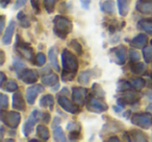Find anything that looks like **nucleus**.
Instances as JSON below:
<instances>
[{
  "instance_id": "obj_1",
  "label": "nucleus",
  "mask_w": 152,
  "mask_h": 142,
  "mask_svg": "<svg viewBox=\"0 0 152 142\" xmlns=\"http://www.w3.org/2000/svg\"><path fill=\"white\" fill-rule=\"evenodd\" d=\"M61 64H63V71H61V79L64 82H71L74 79L76 72L79 68L78 59L68 49L61 51Z\"/></svg>"
},
{
  "instance_id": "obj_2",
  "label": "nucleus",
  "mask_w": 152,
  "mask_h": 142,
  "mask_svg": "<svg viewBox=\"0 0 152 142\" xmlns=\"http://www.w3.org/2000/svg\"><path fill=\"white\" fill-rule=\"evenodd\" d=\"M73 23L66 16L57 15L53 19V32L58 38L66 39L67 36L72 32Z\"/></svg>"
},
{
  "instance_id": "obj_3",
  "label": "nucleus",
  "mask_w": 152,
  "mask_h": 142,
  "mask_svg": "<svg viewBox=\"0 0 152 142\" xmlns=\"http://www.w3.org/2000/svg\"><path fill=\"white\" fill-rule=\"evenodd\" d=\"M0 119L4 125L11 129H16L21 122V114L16 111H0Z\"/></svg>"
},
{
  "instance_id": "obj_4",
  "label": "nucleus",
  "mask_w": 152,
  "mask_h": 142,
  "mask_svg": "<svg viewBox=\"0 0 152 142\" xmlns=\"http://www.w3.org/2000/svg\"><path fill=\"white\" fill-rule=\"evenodd\" d=\"M86 107L90 112L97 113V114H101V113L107 111L108 109V106L104 102V98L96 96L94 94H90Z\"/></svg>"
},
{
  "instance_id": "obj_5",
  "label": "nucleus",
  "mask_w": 152,
  "mask_h": 142,
  "mask_svg": "<svg viewBox=\"0 0 152 142\" xmlns=\"http://www.w3.org/2000/svg\"><path fill=\"white\" fill-rule=\"evenodd\" d=\"M15 49L18 53H19L21 57H23L25 60L27 61L32 62L34 59V48L30 46L28 43L24 42L23 40L21 39V37L19 35H17V38H16V46Z\"/></svg>"
},
{
  "instance_id": "obj_6",
  "label": "nucleus",
  "mask_w": 152,
  "mask_h": 142,
  "mask_svg": "<svg viewBox=\"0 0 152 142\" xmlns=\"http://www.w3.org/2000/svg\"><path fill=\"white\" fill-rule=\"evenodd\" d=\"M130 121L132 124L143 129H147L152 125V114L149 112L133 113L130 117Z\"/></svg>"
},
{
  "instance_id": "obj_7",
  "label": "nucleus",
  "mask_w": 152,
  "mask_h": 142,
  "mask_svg": "<svg viewBox=\"0 0 152 142\" xmlns=\"http://www.w3.org/2000/svg\"><path fill=\"white\" fill-rule=\"evenodd\" d=\"M57 102H58L59 107L68 113H71V114H78V113L81 112L80 106L75 104L73 100H70L69 98L64 95V94H58V95H57Z\"/></svg>"
},
{
  "instance_id": "obj_8",
  "label": "nucleus",
  "mask_w": 152,
  "mask_h": 142,
  "mask_svg": "<svg viewBox=\"0 0 152 142\" xmlns=\"http://www.w3.org/2000/svg\"><path fill=\"white\" fill-rule=\"evenodd\" d=\"M40 119H42V113H40L38 110H34L30 113L29 116L26 119L25 123H24L23 129H22L23 135L25 136V137H28V136L31 134V132L34 131V125L37 124V122H38Z\"/></svg>"
},
{
  "instance_id": "obj_9",
  "label": "nucleus",
  "mask_w": 152,
  "mask_h": 142,
  "mask_svg": "<svg viewBox=\"0 0 152 142\" xmlns=\"http://www.w3.org/2000/svg\"><path fill=\"white\" fill-rule=\"evenodd\" d=\"M72 100L75 104H79V106H83L87 104V102L89 99V91L87 88L85 87H73L72 88Z\"/></svg>"
},
{
  "instance_id": "obj_10",
  "label": "nucleus",
  "mask_w": 152,
  "mask_h": 142,
  "mask_svg": "<svg viewBox=\"0 0 152 142\" xmlns=\"http://www.w3.org/2000/svg\"><path fill=\"white\" fill-rule=\"evenodd\" d=\"M140 99V96L134 90H130V91L123 92V95L119 96L117 98V106H120L122 108H125L127 104H133L137 102Z\"/></svg>"
},
{
  "instance_id": "obj_11",
  "label": "nucleus",
  "mask_w": 152,
  "mask_h": 142,
  "mask_svg": "<svg viewBox=\"0 0 152 142\" xmlns=\"http://www.w3.org/2000/svg\"><path fill=\"white\" fill-rule=\"evenodd\" d=\"M44 91H45V88L43 87V84H34L32 86L28 87L26 89V93H25V98L27 104H34L37 97H38V94L42 93Z\"/></svg>"
},
{
  "instance_id": "obj_12",
  "label": "nucleus",
  "mask_w": 152,
  "mask_h": 142,
  "mask_svg": "<svg viewBox=\"0 0 152 142\" xmlns=\"http://www.w3.org/2000/svg\"><path fill=\"white\" fill-rule=\"evenodd\" d=\"M18 77L23 83L28 84V85H34L39 79V73L34 69H25L24 68L21 72L18 73Z\"/></svg>"
},
{
  "instance_id": "obj_13",
  "label": "nucleus",
  "mask_w": 152,
  "mask_h": 142,
  "mask_svg": "<svg viewBox=\"0 0 152 142\" xmlns=\"http://www.w3.org/2000/svg\"><path fill=\"white\" fill-rule=\"evenodd\" d=\"M126 47L123 46V45H120V46L110 49V53L113 55V61L117 65H124L125 62H126Z\"/></svg>"
},
{
  "instance_id": "obj_14",
  "label": "nucleus",
  "mask_w": 152,
  "mask_h": 142,
  "mask_svg": "<svg viewBox=\"0 0 152 142\" xmlns=\"http://www.w3.org/2000/svg\"><path fill=\"white\" fill-rule=\"evenodd\" d=\"M124 139L127 141H135V142H147L148 136L141 129H132L124 133Z\"/></svg>"
},
{
  "instance_id": "obj_15",
  "label": "nucleus",
  "mask_w": 152,
  "mask_h": 142,
  "mask_svg": "<svg viewBox=\"0 0 152 142\" xmlns=\"http://www.w3.org/2000/svg\"><path fill=\"white\" fill-rule=\"evenodd\" d=\"M15 29H16V22L14 20H11L7 25V27L5 28L4 32L2 34V43L4 45H10L12 43V40H13V36L15 34Z\"/></svg>"
},
{
  "instance_id": "obj_16",
  "label": "nucleus",
  "mask_w": 152,
  "mask_h": 142,
  "mask_svg": "<svg viewBox=\"0 0 152 142\" xmlns=\"http://www.w3.org/2000/svg\"><path fill=\"white\" fill-rule=\"evenodd\" d=\"M135 10L143 15H152V0H139Z\"/></svg>"
},
{
  "instance_id": "obj_17",
  "label": "nucleus",
  "mask_w": 152,
  "mask_h": 142,
  "mask_svg": "<svg viewBox=\"0 0 152 142\" xmlns=\"http://www.w3.org/2000/svg\"><path fill=\"white\" fill-rule=\"evenodd\" d=\"M13 109L17 111H24L26 109L25 106V99H24L23 95H22L21 92L17 91L14 93L13 95Z\"/></svg>"
},
{
  "instance_id": "obj_18",
  "label": "nucleus",
  "mask_w": 152,
  "mask_h": 142,
  "mask_svg": "<svg viewBox=\"0 0 152 142\" xmlns=\"http://www.w3.org/2000/svg\"><path fill=\"white\" fill-rule=\"evenodd\" d=\"M148 43V37L147 35L145 34H139L137 37L132 39L130 41V45L134 48H139V49H142L144 47H146Z\"/></svg>"
},
{
  "instance_id": "obj_19",
  "label": "nucleus",
  "mask_w": 152,
  "mask_h": 142,
  "mask_svg": "<svg viewBox=\"0 0 152 142\" xmlns=\"http://www.w3.org/2000/svg\"><path fill=\"white\" fill-rule=\"evenodd\" d=\"M146 70H147V66H146V64L144 62H133L130 65V71L133 74H144L146 72Z\"/></svg>"
},
{
  "instance_id": "obj_20",
  "label": "nucleus",
  "mask_w": 152,
  "mask_h": 142,
  "mask_svg": "<svg viewBox=\"0 0 152 142\" xmlns=\"http://www.w3.org/2000/svg\"><path fill=\"white\" fill-rule=\"evenodd\" d=\"M36 135L42 141H47V140L50 138V133H49V129L46 125L44 124H39L37 127Z\"/></svg>"
},
{
  "instance_id": "obj_21",
  "label": "nucleus",
  "mask_w": 152,
  "mask_h": 142,
  "mask_svg": "<svg viewBox=\"0 0 152 142\" xmlns=\"http://www.w3.org/2000/svg\"><path fill=\"white\" fill-rule=\"evenodd\" d=\"M100 10L103 12L104 14H107V15H114L115 12H116V3L113 0H107V1H104L100 4Z\"/></svg>"
},
{
  "instance_id": "obj_22",
  "label": "nucleus",
  "mask_w": 152,
  "mask_h": 142,
  "mask_svg": "<svg viewBox=\"0 0 152 142\" xmlns=\"http://www.w3.org/2000/svg\"><path fill=\"white\" fill-rule=\"evenodd\" d=\"M48 59L50 62V65L52 66V68L55 71H59V64L58 60L56 57V49L55 47H51L48 50Z\"/></svg>"
},
{
  "instance_id": "obj_23",
  "label": "nucleus",
  "mask_w": 152,
  "mask_h": 142,
  "mask_svg": "<svg viewBox=\"0 0 152 142\" xmlns=\"http://www.w3.org/2000/svg\"><path fill=\"white\" fill-rule=\"evenodd\" d=\"M137 28L148 35H152V19H141L137 22Z\"/></svg>"
},
{
  "instance_id": "obj_24",
  "label": "nucleus",
  "mask_w": 152,
  "mask_h": 142,
  "mask_svg": "<svg viewBox=\"0 0 152 142\" xmlns=\"http://www.w3.org/2000/svg\"><path fill=\"white\" fill-rule=\"evenodd\" d=\"M93 70H85V71H83V72L80 73V74L78 75V79H77V81H78L79 84H81L83 86H87L89 85L90 81H91V79L93 77Z\"/></svg>"
},
{
  "instance_id": "obj_25",
  "label": "nucleus",
  "mask_w": 152,
  "mask_h": 142,
  "mask_svg": "<svg viewBox=\"0 0 152 142\" xmlns=\"http://www.w3.org/2000/svg\"><path fill=\"white\" fill-rule=\"evenodd\" d=\"M40 106L42 108H49V110L52 111L54 107V98L51 94H46L40 99Z\"/></svg>"
},
{
  "instance_id": "obj_26",
  "label": "nucleus",
  "mask_w": 152,
  "mask_h": 142,
  "mask_svg": "<svg viewBox=\"0 0 152 142\" xmlns=\"http://www.w3.org/2000/svg\"><path fill=\"white\" fill-rule=\"evenodd\" d=\"M41 81H42L43 85L51 86V87H53V86L56 85V84L58 83V77H57L56 74L49 73V74H47V75H43L42 79H41Z\"/></svg>"
},
{
  "instance_id": "obj_27",
  "label": "nucleus",
  "mask_w": 152,
  "mask_h": 142,
  "mask_svg": "<svg viewBox=\"0 0 152 142\" xmlns=\"http://www.w3.org/2000/svg\"><path fill=\"white\" fill-rule=\"evenodd\" d=\"M117 7L120 16L125 17L129 12V0H117Z\"/></svg>"
},
{
  "instance_id": "obj_28",
  "label": "nucleus",
  "mask_w": 152,
  "mask_h": 142,
  "mask_svg": "<svg viewBox=\"0 0 152 142\" xmlns=\"http://www.w3.org/2000/svg\"><path fill=\"white\" fill-rule=\"evenodd\" d=\"M52 136H53V139L55 141H66L67 140V136H66L65 132L64 129H61L59 125H56V127H53V132H52Z\"/></svg>"
},
{
  "instance_id": "obj_29",
  "label": "nucleus",
  "mask_w": 152,
  "mask_h": 142,
  "mask_svg": "<svg viewBox=\"0 0 152 142\" xmlns=\"http://www.w3.org/2000/svg\"><path fill=\"white\" fill-rule=\"evenodd\" d=\"M130 90H134L130 82L125 81V79H120V81L118 82V84H117V91L120 92V93L130 91Z\"/></svg>"
},
{
  "instance_id": "obj_30",
  "label": "nucleus",
  "mask_w": 152,
  "mask_h": 142,
  "mask_svg": "<svg viewBox=\"0 0 152 142\" xmlns=\"http://www.w3.org/2000/svg\"><path fill=\"white\" fill-rule=\"evenodd\" d=\"M17 19H18V22H19L20 26H22V27L28 28V27H30V25H31L30 21L28 20V17L26 16V14L24 13V12L21 11L17 14Z\"/></svg>"
},
{
  "instance_id": "obj_31",
  "label": "nucleus",
  "mask_w": 152,
  "mask_h": 142,
  "mask_svg": "<svg viewBox=\"0 0 152 142\" xmlns=\"http://www.w3.org/2000/svg\"><path fill=\"white\" fill-rule=\"evenodd\" d=\"M130 83L134 90H142L144 87H146L147 82H146L145 79H142V77H134V79H131Z\"/></svg>"
},
{
  "instance_id": "obj_32",
  "label": "nucleus",
  "mask_w": 152,
  "mask_h": 142,
  "mask_svg": "<svg viewBox=\"0 0 152 142\" xmlns=\"http://www.w3.org/2000/svg\"><path fill=\"white\" fill-rule=\"evenodd\" d=\"M103 26L108 30V32L114 34L115 32H117V28H118V22L115 19L106 20V21L103 22Z\"/></svg>"
},
{
  "instance_id": "obj_33",
  "label": "nucleus",
  "mask_w": 152,
  "mask_h": 142,
  "mask_svg": "<svg viewBox=\"0 0 152 142\" xmlns=\"http://www.w3.org/2000/svg\"><path fill=\"white\" fill-rule=\"evenodd\" d=\"M46 60H47V57L44 53L38 52L36 55H34V59L31 63L34 64V65H37V66H39V67H42V66H44L45 63H46Z\"/></svg>"
},
{
  "instance_id": "obj_34",
  "label": "nucleus",
  "mask_w": 152,
  "mask_h": 142,
  "mask_svg": "<svg viewBox=\"0 0 152 142\" xmlns=\"http://www.w3.org/2000/svg\"><path fill=\"white\" fill-rule=\"evenodd\" d=\"M69 45H70V47H71V48L75 51V53H77V54H79V55H81L83 53V45H81L77 40H75V39L71 40V41H70Z\"/></svg>"
},
{
  "instance_id": "obj_35",
  "label": "nucleus",
  "mask_w": 152,
  "mask_h": 142,
  "mask_svg": "<svg viewBox=\"0 0 152 142\" xmlns=\"http://www.w3.org/2000/svg\"><path fill=\"white\" fill-rule=\"evenodd\" d=\"M57 1L59 0H43V3H44V7L47 11V13L51 14L54 12L55 5H56Z\"/></svg>"
},
{
  "instance_id": "obj_36",
  "label": "nucleus",
  "mask_w": 152,
  "mask_h": 142,
  "mask_svg": "<svg viewBox=\"0 0 152 142\" xmlns=\"http://www.w3.org/2000/svg\"><path fill=\"white\" fill-rule=\"evenodd\" d=\"M143 57L146 63H151L152 62V45L146 46L143 48Z\"/></svg>"
},
{
  "instance_id": "obj_37",
  "label": "nucleus",
  "mask_w": 152,
  "mask_h": 142,
  "mask_svg": "<svg viewBox=\"0 0 152 142\" xmlns=\"http://www.w3.org/2000/svg\"><path fill=\"white\" fill-rule=\"evenodd\" d=\"M18 88H19V86L15 81H7L3 89H5L7 92H16L18 90Z\"/></svg>"
},
{
  "instance_id": "obj_38",
  "label": "nucleus",
  "mask_w": 152,
  "mask_h": 142,
  "mask_svg": "<svg viewBox=\"0 0 152 142\" xmlns=\"http://www.w3.org/2000/svg\"><path fill=\"white\" fill-rule=\"evenodd\" d=\"M69 135H68V139L71 140V141H77V140L80 139L81 137V131L80 129H72L69 131Z\"/></svg>"
},
{
  "instance_id": "obj_39",
  "label": "nucleus",
  "mask_w": 152,
  "mask_h": 142,
  "mask_svg": "<svg viewBox=\"0 0 152 142\" xmlns=\"http://www.w3.org/2000/svg\"><path fill=\"white\" fill-rule=\"evenodd\" d=\"M92 90H93V94H94V95L104 98V95H105V93H104V91L102 90V88H101V86H100V85H98V84H96V83L93 84Z\"/></svg>"
},
{
  "instance_id": "obj_40",
  "label": "nucleus",
  "mask_w": 152,
  "mask_h": 142,
  "mask_svg": "<svg viewBox=\"0 0 152 142\" xmlns=\"http://www.w3.org/2000/svg\"><path fill=\"white\" fill-rule=\"evenodd\" d=\"M0 108L2 110H5V109L9 108V97L4 93L0 94Z\"/></svg>"
},
{
  "instance_id": "obj_41",
  "label": "nucleus",
  "mask_w": 152,
  "mask_h": 142,
  "mask_svg": "<svg viewBox=\"0 0 152 142\" xmlns=\"http://www.w3.org/2000/svg\"><path fill=\"white\" fill-rule=\"evenodd\" d=\"M140 59H141V54H140L135 49L131 48L130 50H129V60L133 63V62H139Z\"/></svg>"
},
{
  "instance_id": "obj_42",
  "label": "nucleus",
  "mask_w": 152,
  "mask_h": 142,
  "mask_svg": "<svg viewBox=\"0 0 152 142\" xmlns=\"http://www.w3.org/2000/svg\"><path fill=\"white\" fill-rule=\"evenodd\" d=\"M13 65H14V67H15V69H16V71H17V73H20L22 71V70L25 68V65H24V63L23 62H21L20 60H16V59H14V62H13Z\"/></svg>"
},
{
  "instance_id": "obj_43",
  "label": "nucleus",
  "mask_w": 152,
  "mask_h": 142,
  "mask_svg": "<svg viewBox=\"0 0 152 142\" xmlns=\"http://www.w3.org/2000/svg\"><path fill=\"white\" fill-rule=\"evenodd\" d=\"M30 2H31V7L34 9V11L36 12L37 14L40 13L41 9H40V0H30Z\"/></svg>"
},
{
  "instance_id": "obj_44",
  "label": "nucleus",
  "mask_w": 152,
  "mask_h": 142,
  "mask_svg": "<svg viewBox=\"0 0 152 142\" xmlns=\"http://www.w3.org/2000/svg\"><path fill=\"white\" fill-rule=\"evenodd\" d=\"M26 1H27V0H16V3H15V5H14V9L19 10V9H21V7H23L24 5L26 4Z\"/></svg>"
},
{
  "instance_id": "obj_45",
  "label": "nucleus",
  "mask_w": 152,
  "mask_h": 142,
  "mask_svg": "<svg viewBox=\"0 0 152 142\" xmlns=\"http://www.w3.org/2000/svg\"><path fill=\"white\" fill-rule=\"evenodd\" d=\"M4 26H5V16H1L0 17V32L3 34L4 32Z\"/></svg>"
},
{
  "instance_id": "obj_46",
  "label": "nucleus",
  "mask_w": 152,
  "mask_h": 142,
  "mask_svg": "<svg viewBox=\"0 0 152 142\" xmlns=\"http://www.w3.org/2000/svg\"><path fill=\"white\" fill-rule=\"evenodd\" d=\"M76 129H80V125L77 124V123H75V122H69L67 124V129H69V131Z\"/></svg>"
},
{
  "instance_id": "obj_47",
  "label": "nucleus",
  "mask_w": 152,
  "mask_h": 142,
  "mask_svg": "<svg viewBox=\"0 0 152 142\" xmlns=\"http://www.w3.org/2000/svg\"><path fill=\"white\" fill-rule=\"evenodd\" d=\"M92 0H80L81 3V7L85 10H89L90 9V4H91Z\"/></svg>"
},
{
  "instance_id": "obj_48",
  "label": "nucleus",
  "mask_w": 152,
  "mask_h": 142,
  "mask_svg": "<svg viewBox=\"0 0 152 142\" xmlns=\"http://www.w3.org/2000/svg\"><path fill=\"white\" fill-rule=\"evenodd\" d=\"M5 79H7V77H5L4 72L1 71V72H0V88H2V89H3V87H4Z\"/></svg>"
},
{
  "instance_id": "obj_49",
  "label": "nucleus",
  "mask_w": 152,
  "mask_h": 142,
  "mask_svg": "<svg viewBox=\"0 0 152 142\" xmlns=\"http://www.w3.org/2000/svg\"><path fill=\"white\" fill-rule=\"evenodd\" d=\"M51 116L49 113H42V120L44 123H49L50 122Z\"/></svg>"
},
{
  "instance_id": "obj_50",
  "label": "nucleus",
  "mask_w": 152,
  "mask_h": 142,
  "mask_svg": "<svg viewBox=\"0 0 152 142\" xmlns=\"http://www.w3.org/2000/svg\"><path fill=\"white\" fill-rule=\"evenodd\" d=\"M0 57H1V60H0V66H2L5 62V54H4V51L3 50H0Z\"/></svg>"
},
{
  "instance_id": "obj_51",
  "label": "nucleus",
  "mask_w": 152,
  "mask_h": 142,
  "mask_svg": "<svg viewBox=\"0 0 152 142\" xmlns=\"http://www.w3.org/2000/svg\"><path fill=\"white\" fill-rule=\"evenodd\" d=\"M12 0H0V4H1V7H7V5L10 4V2H11Z\"/></svg>"
},
{
  "instance_id": "obj_52",
  "label": "nucleus",
  "mask_w": 152,
  "mask_h": 142,
  "mask_svg": "<svg viewBox=\"0 0 152 142\" xmlns=\"http://www.w3.org/2000/svg\"><path fill=\"white\" fill-rule=\"evenodd\" d=\"M106 141H110V142H117V141H120V139H119L118 137H117V136H110V138H107V139H106Z\"/></svg>"
},
{
  "instance_id": "obj_53",
  "label": "nucleus",
  "mask_w": 152,
  "mask_h": 142,
  "mask_svg": "<svg viewBox=\"0 0 152 142\" xmlns=\"http://www.w3.org/2000/svg\"><path fill=\"white\" fill-rule=\"evenodd\" d=\"M146 96H147L148 99L151 100V102H152V89L148 90V91L146 92Z\"/></svg>"
},
{
  "instance_id": "obj_54",
  "label": "nucleus",
  "mask_w": 152,
  "mask_h": 142,
  "mask_svg": "<svg viewBox=\"0 0 152 142\" xmlns=\"http://www.w3.org/2000/svg\"><path fill=\"white\" fill-rule=\"evenodd\" d=\"M0 132H1V135H0V139H3V136H4V127H0Z\"/></svg>"
},
{
  "instance_id": "obj_55",
  "label": "nucleus",
  "mask_w": 152,
  "mask_h": 142,
  "mask_svg": "<svg viewBox=\"0 0 152 142\" xmlns=\"http://www.w3.org/2000/svg\"><path fill=\"white\" fill-rule=\"evenodd\" d=\"M147 112H149L152 114V104H149V106L147 107Z\"/></svg>"
},
{
  "instance_id": "obj_56",
  "label": "nucleus",
  "mask_w": 152,
  "mask_h": 142,
  "mask_svg": "<svg viewBox=\"0 0 152 142\" xmlns=\"http://www.w3.org/2000/svg\"><path fill=\"white\" fill-rule=\"evenodd\" d=\"M58 88H59V83H57L56 85H54V86H53L52 90H54V91H56V90L58 89Z\"/></svg>"
},
{
  "instance_id": "obj_57",
  "label": "nucleus",
  "mask_w": 152,
  "mask_h": 142,
  "mask_svg": "<svg viewBox=\"0 0 152 142\" xmlns=\"http://www.w3.org/2000/svg\"><path fill=\"white\" fill-rule=\"evenodd\" d=\"M4 141L5 142H14V141H15V139H5Z\"/></svg>"
},
{
  "instance_id": "obj_58",
  "label": "nucleus",
  "mask_w": 152,
  "mask_h": 142,
  "mask_svg": "<svg viewBox=\"0 0 152 142\" xmlns=\"http://www.w3.org/2000/svg\"><path fill=\"white\" fill-rule=\"evenodd\" d=\"M29 141L30 142H36V141H38V139H30Z\"/></svg>"
},
{
  "instance_id": "obj_59",
  "label": "nucleus",
  "mask_w": 152,
  "mask_h": 142,
  "mask_svg": "<svg viewBox=\"0 0 152 142\" xmlns=\"http://www.w3.org/2000/svg\"><path fill=\"white\" fill-rule=\"evenodd\" d=\"M151 45H152V40H151Z\"/></svg>"
}]
</instances>
